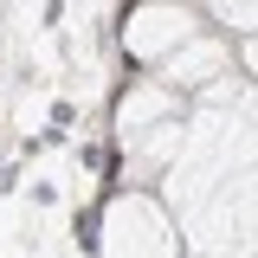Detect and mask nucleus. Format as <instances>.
I'll list each match as a JSON object with an SVG mask.
<instances>
[{"instance_id": "obj_1", "label": "nucleus", "mask_w": 258, "mask_h": 258, "mask_svg": "<svg viewBox=\"0 0 258 258\" xmlns=\"http://www.w3.org/2000/svg\"><path fill=\"white\" fill-rule=\"evenodd\" d=\"M91 239H97V258H181V239L149 194H116Z\"/></svg>"}, {"instance_id": "obj_2", "label": "nucleus", "mask_w": 258, "mask_h": 258, "mask_svg": "<svg viewBox=\"0 0 258 258\" xmlns=\"http://www.w3.org/2000/svg\"><path fill=\"white\" fill-rule=\"evenodd\" d=\"M194 32H207V20L194 13V0H136L123 26V52L136 64H161L174 45H187Z\"/></svg>"}, {"instance_id": "obj_3", "label": "nucleus", "mask_w": 258, "mask_h": 258, "mask_svg": "<svg viewBox=\"0 0 258 258\" xmlns=\"http://www.w3.org/2000/svg\"><path fill=\"white\" fill-rule=\"evenodd\" d=\"M220 64H226V45L213 32H194L187 45H174V52L155 64V78H161V91H194V84L220 78Z\"/></svg>"}, {"instance_id": "obj_4", "label": "nucleus", "mask_w": 258, "mask_h": 258, "mask_svg": "<svg viewBox=\"0 0 258 258\" xmlns=\"http://www.w3.org/2000/svg\"><path fill=\"white\" fill-rule=\"evenodd\" d=\"M161 123H174V91H161V84H136L123 97V110H116V129L123 136H149Z\"/></svg>"}, {"instance_id": "obj_5", "label": "nucleus", "mask_w": 258, "mask_h": 258, "mask_svg": "<svg viewBox=\"0 0 258 258\" xmlns=\"http://www.w3.org/2000/svg\"><path fill=\"white\" fill-rule=\"evenodd\" d=\"M207 13H213V26L252 39V0H207Z\"/></svg>"}]
</instances>
